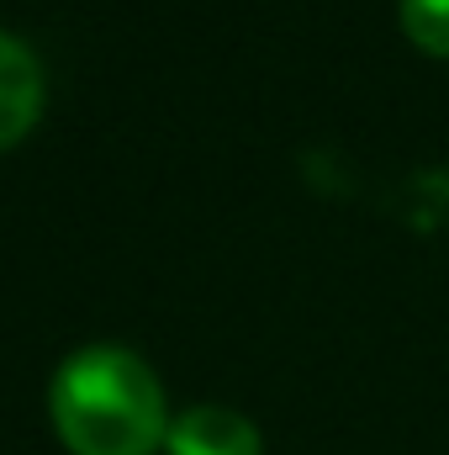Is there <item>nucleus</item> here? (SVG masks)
<instances>
[{
	"label": "nucleus",
	"instance_id": "20e7f679",
	"mask_svg": "<svg viewBox=\"0 0 449 455\" xmlns=\"http://www.w3.org/2000/svg\"><path fill=\"white\" fill-rule=\"evenodd\" d=\"M402 27L423 53L449 59V0H402Z\"/></svg>",
	"mask_w": 449,
	"mask_h": 455
},
{
	"label": "nucleus",
	"instance_id": "f03ea898",
	"mask_svg": "<svg viewBox=\"0 0 449 455\" xmlns=\"http://www.w3.org/2000/svg\"><path fill=\"white\" fill-rule=\"evenodd\" d=\"M169 455H259V429L223 403H196L169 424Z\"/></svg>",
	"mask_w": 449,
	"mask_h": 455
},
{
	"label": "nucleus",
	"instance_id": "f257e3e1",
	"mask_svg": "<svg viewBox=\"0 0 449 455\" xmlns=\"http://www.w3.org/2000/svg\"><path fill=\"white\" fill-rule=\"evenodd\" d=\"M53 429L75 455H154L169 440L159 376L122 344H85L53 376Z\"/></svg>",
	"mask_w": 449,
	"mask_h": 455
},
{
	"label": "nucleus",
	"instance_id": "7ed1b4c3",
	"mask_svg": "<svg viewBox=\"0 0 449 455\" xmlns=\"http://www.w3.org/2000/svg\"><path fill=\"white\" fill-rule=\"evenodd\" d=\"M43 116V69L27 43L0 32V148L21 143Z\"/></svg>",
	"mask_w": 449,
	"mask_h": 455
}]
</instances>
